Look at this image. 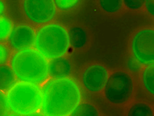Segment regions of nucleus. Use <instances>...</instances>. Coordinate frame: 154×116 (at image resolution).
I'll return each instance as SVG.
<instances>
[{
  "label": "nucleus",
  "instance_id": "obj_1",
  "mask_svg": "<svg viewBox=\"0 0 154 116\" xmlns=\"http://www.w3.org/2000/svg\"><path fill=\"white\" fill-rule=\"evenodd\" d=\"M45 116H69L81 101L79 86L71 78L52 79L42 89Z\"/></svg>",
  "mask_w": 154,
  "mask_h": 116
},
{
  "label": "nucleus",
  "instance_id": "obj_2",
  "mask_svg": "<svg viewBox=\"0 0 154 116\" xmlns=\"http://www.w3.org/2000/svg\"><path fill=\"white\" fill-rule=\"evenodd\" d=\"M10 66L20 82L39 85L48 77V62L36 49L17 51L10 59Z\"/></svg>",
  "mask_w": 154,
  "mask_h": 116
},
{
  "label": "nucleus",
  "instance_id": "obj_3",
  "mask_svg": "<svg viewBox=\"0 0 154 116\" xmlns=\"http://www.w3.org/2000/svg\"><path fill=\"white\" fill-rule=\"evenodd\" d=\"M34 46L47 59L62 57L69 46L67 30L58 24H45L35 33Z\"/></svg>",
  "mask_w": 154,
  "mask_h": 116
},
{
  "label": "nucleus",
  "instance_id": "obj_4",
  "mask_svg": "<svg viewBox=\"0 0 154 116\" xmlns=\"http://www.w3.org/2000/svg\"><path fill=\"white\" fill-rule=\"evenodd\" d=\"M6 97L10 111L20 115L37 112L43 103L42 89L38 85L26 82L16 84Z\"/></svg>",
  "mask_w": 154,
  "mask_h": 116
},
{
  "label": "nucleus",
  "instance_id": "obj_5",
  "mask_svg": "<svg viewBox=\"0 0 154 116\" xmlns=\"http://www.w3.org/2000/svg\"><path fill=\"white\" fill-rule=\"evenodd\" d=\"M132 89L133 83L130 76L119 71L109 78L105 87V94L107 100L111 103L121 104L130 98Z\"/></svg>",
  "mask_w": 154,
  "mask_h": 116
},
{
  "label": "nucleus",
  "instance_id": "obj_6",
  "mask_svg": "<svg viewBox=\"0 0 154 116\" xmlns=\"http://www.w3.org/2000/svg\"><path fill=\"white\" fill-rule=\"evenodd\" d=\"M131 49L141 64L154 65V29L146 28L138 31L132 37Z\"/></svg>",
  "mask_w": 154,
  "mask_h": 116
},
{
  "label": "nucleus",
  "instance_id": "obj_7",
  "mask_svg": "<svg viewBox=\"0 0 154 116\" xmlns=\"http://www.w3.org/2000/svg\"><path fill=\"white\" fill-rule=\"evenodd\" d=\"M23 8L27 18L38 24H47L57 14L54 2L51 0H26L23 3Z\"/></svg>",
  "mask_w": 154,
  "mask_h": 116
},
{
  "label": "nucleus",
  "instance_id": "obj_8",
  "mask_svg": "<svg viewBox=\"0 0 154 116\" xmlns=\"http://www.w3.org/2000/svg\"><path fill=\"white\" fill-rule=\"evenodd\" d=\"M109 72L104 66L93 64L86 68L82 75L83 85L89 92H99L106 87Z\"/></svg>",
  "mask_w": 154,
  "mask_h": 116
},
{
  "label": "nucleus",
  "instance_id": "obj_9",
  "mask_svg": "<svg viewBox=\"0 0 154 116\" xmlns=\"http://www.w3.org/2000/svg\"><path fill=\"white\" fill-rule=\"evenodd\" d=\"M35 32L29 25H19L13 29L8 38L10 47L16 51L31 48L35 44Z\"/></svg>",
  "mask_w": 154,
  "mask_h": 116
},
{
  "label": "nucleus",
  "instance_id": "obj_10",
  "mask_svg": "<svg viewBox=\"0 0 154 116\" xmlns=\"http://www.w3.org/2000/svg\"><path fill=\"white\" fill-rule=\"evenodd\" d=\"M70 73L71 64L65 58H56L48 63V75L53 79L68 78Z\"/></svg>",
  "mask_w": 154,
  "mask_h": 116
},
{
  "label": "nucleus",
  "instance_id": "obj_11",
  "mask_svg": "<svg viewBox=\"0 0 154 116\" xmlns=\"http://www.w3.org/2000/svg\"><path fill=\"white\" fill-rule=\"evenodd\" d=\"M17 77L10 66H0V91H10L16 85Z\"/></svg>",
  "mask_w": 154,
  "mask_h": 116
},
{
  "label": "nucleus",
  "instance_id": "obj_12",
  "mask_svg": "<svg viewBox=\"0 0 154 116\" xmlns=\"http://www.w3.org/2000/svg\"><path fill=\"white\" fill-rule=\"evenodd\" d=\"M69 44L75 48H82L87 42L88 36L86 31L79 26L72 27L68 33Z\"/></svg>",
  "mask_w": 154,
  "mask_h": 116
},
{
  "label": "nucleus",
  "instance_id": "obj_13",
  "mask_svg": "<svg viewBox=\"0 0 154 116\" xmlns=\"http://www.w3.org/2000/svg\"><path fill=\"white\" fill-rule=\"evenodd\" d=\"M142 83L146 90L154 96V65L145 69L142 73Z\"/></svg>",
  "mask_w": 154,
  "mask_h": 116
},
{
  "label": "nucleus",
  "instance_id": "obj_14",
  "mask_svg": "<svg viewBox=\"0 0 154 116\" xmlns=\"http://www.w3.org/2000/svg\"><path fill=\"white\" fill-rule=\"evenodd\" d=\"M70 116H98L96 108L90 104H79Z\"/></svg>",
  "mask_w": 154,
  "mask_h": 116
},
{
  "label": "nucleus",
  "instance_id": "obj_15",
  "mask_svg": "<svg viewBox=\"0 0 154 116\" xmlns=\"http://www.w3.org/2000/svg\"><path fill=\"white\" fill-rule=\"evenodd\" d=\"M128 116H153V112L147 104L138 103L131 108Z\"/></svg>",
  "mask_w": 154,
  "mask_h": 116
},
{
  "label": "nucleus",
  "instance_id": "obj_16",
  "mask_svg": "<svg viewBox=\"0 0 154 116\" xmlns=\"http://www.w3.org/2000/svg\"><path fill=\"white\" fill-rule=\"evenodd\" d=\"M13 30V23L10 18L0 16V42L8 39Z\"/></svg>",
  "mask_w": 154,
  "mask_h": 116
},
{
  "label": "nucleus",
  "instance_id": "obj_17",
  "mask_svg": "<svg viewBox=\"0 0 154 116\" xmlns=\"http://www.w3.org/2000/svg\"><path fill=\"white\" fill-rule=\"evenodd\" d=\"M98 4L101 9L107 12H117L122 8V2L120 0H100Z\"/></svg>",
  "mask_w": 154,
  "mask_h": 116
},
{
  "label": "nucleus",
  "instance_id": "obj_18",
  "mask_svg": "<svg viewBox=\"0 0 154 116\" xmlns=\"http://www.w3.org/2000/svg\"><path fill=\"white\" fill-rule=\"evenodd\" d=\"M54 2L57 9L61 11H67L74 8L79 2L77 0H55Z\"/></svg>",
  "mask_w": 154,
  "mask_h": 116
},
{
  "label": "nucleus",
  "instance_id": "obj_19",
  "mask_svg": "<svg viewBox=\"0 0 154 116\" xmlns=\"http://www.w3.org/2000/svg\"><path fill=\"white\" fill-rule=\"evenodd\" d=\"M10 111L7 97L0 91V116H8Z\"/></svg>",
  "mask_w": 154,
  "mask_h": 116
},
{
  "label": "nucleus",
  "instance_id": "obj_20",
  "mask_svg": "<svg viewBox=\"0 0 154 116\" xmlns=\"http://www.w3.org/2000/svg\"><path fill=\"white\" fill-rule=\"evenodd\" d=\"M10 50L5 45L0 44V66L6 65L10 59Z\"/></svg>",
  "mask_w": 154,
  "mask_h": 116
},
{
  "label": "nucleus",
  "instance_id": "obj_21",
  "mask_svg": "<svg viewBox=\"0 0 154 116\" xmlns=\"http://www.w3.org/2000/svg\"><path fill=\"white\" fill-rule=\"evenodd\" d=\"M127 67L132 72H138L141 69V63L134 58L131 56L127 61Z\"/></svg>",
  "mask_w": 154,
  "mask_h": 116
},
{
  "label": "nucleus",
  "instance_id": "obj_22",
  "mask_svg": "<svg viewBox=\"0 0 154 116\" xmlns=\"http://www.w3.org/2000/svg\"><path fill=\"white\" fill-rule=\"evenodd\" d=\"M125 6L128 7V9L130 10H137V9H139L140 7H142V6L143 5V3L145 2V1H142V0H138V1H133V0H125L124 1Z\"/></svg>",
  "mask_w": 154,
  "mask_h": 116
},
{
  "label": "nucleus",
  "instance_id": "obj_23",
  "mask_svg": "<svg viewBox=\"0 0 154 116\" xmlns=\"http://www.w3.org/2000/svg\"><path fill=\"white\" fill-rule=\"evenodd\" d=\"M145 5L148 10V12L150 14L154 16V0H149V1H145Z\"/></svg>",
  "mask_w": 154,
  "mask_h": 116
},
{
  "label": "nucleus",
  "instance_id": "obj_24",
  "mask_svg": "<svg viewBox=\"0 0 154 116\" xmlns=\"http://www.w3.org/2000/svg\"><path fill=\"white\" fill-rule=\"evenodd\" d=\"M5 9H6V6H5L4 2L0 1V16H2V14H3Z\"/></svg>",
  "mask_w": 154,
  "mask_h": 116
},
{
  "label": "nucleus",
  "instance_id": "obj_25",
  "mask_svg": "<svg viewBox=\"0 0 154 116\" xmlns=\"http://www.w3.org/2000/svg\"><path fill=\"white\" fill-rule=\"evenodd\" d=\"M24 116H45L43 113H39V112H34V113H31V114H26Z\"/></svg>",
  "mask_w": 154,
  "mask_h": 116
},
{
  "label": "nucleus",
  "instance_id": "obj_26",
  "mask_svg": "<svg viewBox=\"0 0 154 116\" xmlns=\"http://www.w3.org/2000/svg\"><path fill=\"white\" fill-rule=\"evenodd\" d=\"M8 116H21L20 114H17V113H15V112H14V113H11V114H9Z\"/></svg>",
  "mask_w": 154,
  "mask_h": 116
},
{
  "label": "nucleus",
  "instance_id": "obj_27",
  "mask_svg": "<svg viewBox=\"0 0 154 116\" xmlns=\"http://www.w3.org/2000/svg\"><path fill=\"white\" fill-rule=\"evenodd\" d=\"M153 116H154V115H153Z\"/></svg>",
  "mask_w": 154,
  "mask_h": 116
}]
</instances>
